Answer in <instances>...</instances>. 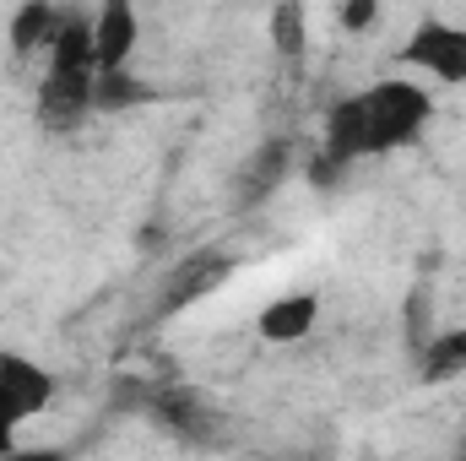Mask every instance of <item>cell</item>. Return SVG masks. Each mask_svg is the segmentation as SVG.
Here are the masks:
<instances>
[{
	"mask_svg": "<svg viewBox=\"0 0 466 461\" xmlns=\"http://www.w3.org/2000/svg\"><path fill=\"white\" fill-rule=\"evenodd\" d=\"M434 125V93L412 77H380L369 87H352L342 98H331V109L320 119V158H315V174L326 169L342 174L358 163H374V158H390V152H407L429 136Z\"/></svg>",
	"mask_w": 466,
	"mask_h": 461,
	"instance_id": "6da1fadb",
	"label": "cell"
},
{
	"mask_svg": "<svg viewBox=\"0 0 466 461\" xmlns=\"http://www.w3.org/2000/svg\"><path fill=\"white\" fill-rule=\"evenodd\" d=\"M98 109V60H93V11H66L60 38L44 55L38 119L49 130H71Z\"/></svg>",
	"mask_w": 466,
	"mask_h": 461,
	"instance_id": "7a4b0ae2",
	"label": "cell"
},
{
	"mask_svg": "<svg viewBox=\"0 0 466 461\" xmlns=\"http://www.w3.org/2000/svg\"><path fill=\"white\" fill-rule=\"evenodd\" d=\"M60 396V374L22 353V347H5L0 343V456L22 451V429L38 424Z\"/></svg>",
	"mask_w": 466,
	"mask_h": 461,
	"instance_id": "3957f363",
	"label": "cell"
},
{
	"mask_svg": "<svg viewBox=\"0 0 466 461\" xmlns=\"http://www.w3.org/2000/svg\"><path fill=\"white\" fill-rule=\"evenodd\" d=\"M396 66L401 77L423 82L429 93L434 87H466V22H451V16H434L423 11L407 33V44L396 49Z\"/></svg>",
	"mask_w": 466,
	"mask_h": 461,
	"instance_id": "277c9868",
	"label": "cell"
},
{
	"mask_svg": "<svg viewBox=\"0 0 466 461\" xmlns=\"http://www.w3.org/2000/svg\"><path fill=\"white\" fill-rule=\"evenodd\" d=\"M136 44H141V11H136V5L109 0L104 11H93V60H98V82L130 71Z\"/></svg>",
	"mask_w": 466,
	"mask_h": 461,
	"instance_id": "5b68a950",
	"label": "cell"
},
{
	"mask_svg": "<svg viewBox=\"0 0 466 461\" xmlns=\"http://www.w3.org/2000/svg\"><path fill=\"white\" fill-rule=\"evenodd\" d=\"M320 326V293H277L271 304H260V315H255V337L271 347H293L304 343L309 332Z\"/></svg>",
	"mask_w": 466,
	"mask_h": 461,
	"instance_id": "8992f818",
	"label": "cell"
},
{
	"mask_svg": "<svg viewBox=\"0 0 466 461\" xmlns=\"http://www.w3.org/2000/svg\"><path fill=\"white\" fill-rule=\"evenodd\" d=\"M60 27H66L60 5H22L11 16V49L16 55H49V44L60 38Z\"/></svg>",
	"mask_w": 466,
	"mask_h": 461,
	"instance_id": "52a82bcc",
	"label": "cell"
},
{
	"mask_svg": "<svg viewBox=\"0 0 466 461\" xmlns=\"http://www.w3.org/2000/svg\"><path fill=\"white\" fill-rule=\"evenodd\" d=\"M466 374V326H445L434 343L423 347V364H418V380L423 385H451Z\"/></svg>",
	"mask_w": 466,
	"mask_h": 461,
	"instance_id": "ba28073f",
	"label": "cell"
},
{
	"mask_svg": "<svg viewBox=\"0 0 466 461\" xmlns=\"http://www.w3.org/2000/svg\"><path fill=\"white\" fill-rule=\"evenodd\" d=\"M271 44H277L282 55H299V49L309 44V11H304V5H277V11H271Z\"/></svg>",
	"mask_w": 466,
	"mask_h": 461,
	"instance_id": "9c48e42d",
	"label": "cell"
},
{
	"mask_svg": "<svg viewBox=\"0 0 466 461\" xmlns=\"http://www.w3.org/2000/svg\"><path fill=\"white\" fill-rule=\"evenodd\" d=\"M374 22H380V5H374V0H348V5H342V27H348V33H369Z\"/></svg>",
	"mask_w": 466,
	"mask_h": 461,
	"instance_id": "30bf717a",
	"label": "cell"
},
{
	"mask_svg": "<svg viewBox=\"0 0 466 461\" xmlns=\"http://www.w3.org/2000/svg\"><path fill=\"white\" fill-rule=\"evenodd\" d=\"M0 461H66V451H55V446H22V451H11V456Z\"/></svg>",
	"mask_w": 466,
	"mask_h": 461,
	"instance_id": "8fae6325",
	"label": "cell"
},
{
	"mask_svg": "<svg viewBox=\"0 0 466 461\" xmlns=\"http://www.w3.org/2000/svg\"><path fill=\"white\" fill-rule=\"evenodd\" d=\"M461 461H466V456H461Z\"/></svg>",
	"mask_w": 466,
	"mask_h": 461,
	"instance_id": "7c38bea8",
	"label": "cell"
}]
</instances>
